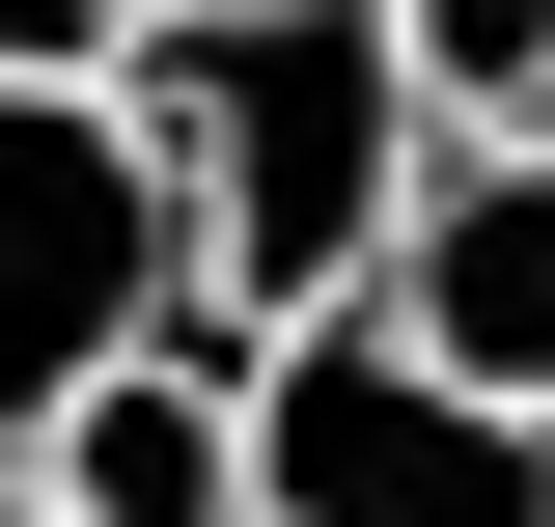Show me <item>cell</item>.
Masks as SVG:
<instances>
[{
    "mask_svg": "<svg viewBox=\"0 0 555 527\" xmlns=\"http://www.w3.org/2000/svg\"><path fill=\"white\" fill-rule=\"evenodd\" d=\"M139 139H167V222H195V361H278V333L389 306V222L473 112L416 83L389 0H167Z\"/></svg>",
    "mask_w": 555,
    "mask_h": 527,
    "instance_id": "cell-1",
    "label": "cell"
},
{
    "mask_svg": "<svg viewBox=\"0 0 555 527\" xmlns=\"http://www.w3.org/2000/svg\"><path fill=\"white\" fill-rule=\"evenodd\" d=\"M167 333H195V222H167L139 83H0V445H56Z\"/></svg>",
    "mask_w": 555,
    "mask_h": 527,
    "instance_id": "cell-2",
    "label": "cell"
},
{
    "mask_svg": "<svg viewBox=\"0 0 555 527\" xmlns=\"http://www.w3.org/2000/svg\"><path fill=\"white\" fill-rule=\"evenodd\" d=\"M250 500L278 527H555V416L444 389L389 306H334V333L250 361Z\"/></svg>",
    "mask_w": 555,
    "mask_h": 527,
    "instance_id": "cell-3",
    "label": "cell"
},
{
    "mask_svg": "<svg viewBox=\"0 0 555 527\" xmlns=\"http://www.w3.org/2000/svg\"><path fill=\"white\" fill-rule=\"evenodd\" d=\"M389 333L444 361V389L555 416V139H528V112L416 167V222H389Z\"/></svg>",
    "mask_w": 555,
    "mask_h": 527,
    "instance_id": "cell-4",
    "label": "cell"
},
{
    "mask_svg": "<svg viewBox=\"0 0 555 527\" xmlns=\"http://www.w3.org/2000/svg\"><path fill=\"white\" fill-rule=\"evenodd\" d=\"M28 472H56V527H278V500H250V361H195V333L112 361Z\"/></svg>",
    "mask_w": 555,
    "mask_h": 527,
    "instance_id": "cell-5",
    "label": "cell"
},
{
    "mask_svg": "<svg viewBox=\"0 0 555 527\" xmlns=\"http://www.w3.org/2000/svg\"><path fill=\"white\" fill-rule=\"evenodd\" d=\"M444 112H555V0H389Z\"/></svg>",
    "mask_w": 555,
    "mask_h": 527,
    "instance_id": "cell-6",
    "label": "cell"
},
{
    "mask_svg": "<svg viewBox=\"0 0 555 527\" xmlns=\"http://www.w3.org/2000/svg\"><path fill=\"white\" fill-rule=\"evenodd\" d=\"M139 28L167 0H0V83H139Z\"/></svg>",
    "mask_w": 555,
    "mask_h": 527,
    "instance_id": "cell-7",
    "label": "cell"
},
{
    "mask_svg": "<svg viewBox=\"0 0 555 527\" xmlns=\"http://www.w3.org/2000/svg\"><path fill=\"white\" fill-rule=\"evenodd\" d=\"M0 527H56V472H28V445H0Z\"/></svg>",
    "mask_w": 555,
    "mask_h": 527,
    "instance_id": "cell-8",
    "label": "cell"
}]
</instances>
